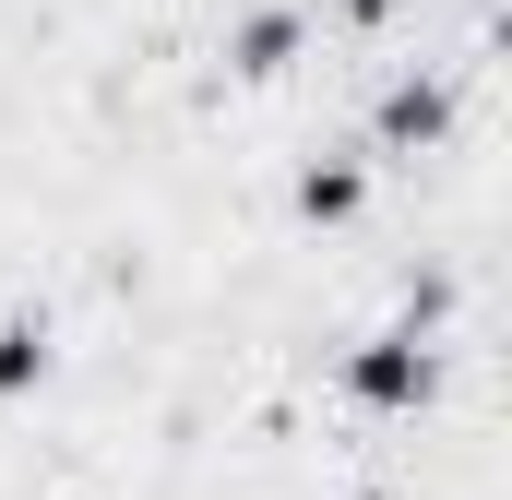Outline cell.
I'll return each mask as SVG.
<instances>
[{
  "instance_id": "1",
  "label": "cell",
  "mask_w": 512,
  "mask_h": 500,
  "mask_svg": "<svg viewBox=\"0 0 512 500\" xmlns=\"http://www.w3.org/2000/svg\"><path fill=\"white\" fill-rule=\"evenodd\" d=\"M441 370H453L441 334L393 310V322H370V334L334 358V393H346L358 417H429V405H441Z\"/></svg>"
},
{
  "instance_id": "2",
  "label": "cell",
  "mask_w": 512,
  "mask_h": 500,
  "mask_svg": "<svg viewBox=\"0 0 512 500\" xmlns=\"http://www.w3.org/2000/svg\"><path fill=\"white\" fill-rule=\"evenodd\" d=\"M453 131H465V84L441 60H405L382 96H370L358 143H370V167H417V155H453Z\"/></svg>"
},
{
  "instance_id": "3",
  "label": "cell",
  "mask_w": 512,
  "mask_h": 500,
  "mask_svg": "<svg viewBox=\"0 0 512 500\" xmlns=\"http://www.w3.org/2000/svg\"><path fill=\"white\" fill-rule=\"evenodd\" d=\"M370 179H382L370 143H310V155L286 167V215H298L310 239H346V227L370 215Z\"/></svg>"
},
{
  "instance_id": "4",
  "label": "cell",
  "mask_w": 512,
  "mask_h": 500,
  "mask_svg": "<svg viewBox=\"0 0 512 500\" xmlns=\"http://www.w3.org/2000/svg\"><path fill=\"white\" fill-rule=\"evenodd\" d=\"M215 60H227V84H286V72L310 60V12H298V0H251Z\"/></svg>"
},
{
  "instance_id": "5",
  "label": "cell",
  "mask_w": 512,
  "mask_h": 500,
  "mask_svg": "<svg viewBox=\"0 0 512 500\" xmlns=\"http://www.w3.org/2000/svg\"><path fill=\"white\" fill-rule=\"evenodd\" d=\"M60 370V322L24 298V310H0V405H24V393H48Z\"/></svg>"
},
{
  "instance_id": "6",
  "label": "cell",
  "mask_w": 512,
  "mask_h": 500,
  "mask_svg": "<svg viewBox=\"0 0 512 500\" xmlns=\"http://www.w3.org/2000/svg\"><path fill=\"white\" fill-rule=\"evenodd\" d=\"M334 500H393V489H334Z\"/></svg>"
}]
</instances>
